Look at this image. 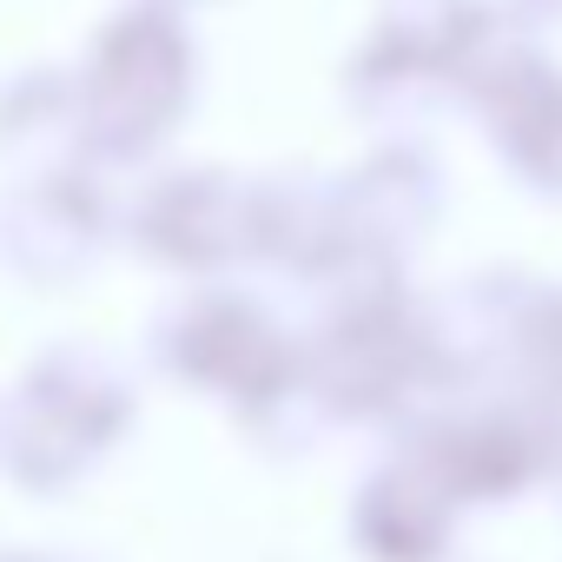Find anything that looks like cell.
I'll return each instance as SVG.
<instances>
[{
    "instance_id": "cell-2",
    "label": "cell",
    "mask_w": 562,
    "mask_h": 562,
    "mask_svg": "<svg viewBox=\"0 0 562 562\" xmlns=\"http://www.w3.org/2000/svg\"><path fill=\"white\" fill-rule=\"evenodd\" d=\"M153 232L172 238V251H186V258H218V251L245 245L251 212L218 179H172L166 199L153 205Z\"/></svg>"
},
{
    "instance_id": "cell-1",
    "label": "cell",
    "mask_w": 562,
    "mask_h": 562,
    "mask_svg": "<svg viewBox=\"0 0 562 562\" xmlns=\"http://www.w3.org/2000/svg\"><path fill=\"white\" fill-rule=\"evenodd\" d=\"M186 93H192V41L179 34V21L159 8L120 14L100 34L93 67L80 80V133L106 153H139L179 120Z\"/></svg>"
}]
</instances>
